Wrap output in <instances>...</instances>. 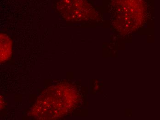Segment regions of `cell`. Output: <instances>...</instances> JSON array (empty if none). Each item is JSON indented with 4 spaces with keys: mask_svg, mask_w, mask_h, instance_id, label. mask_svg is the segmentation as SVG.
<instances>
[{
    "mask_svg": "<svg viewBox=\"0 0 160 120\" xmlns=\"http://www.w3.org/2000/svg\"><path fill=\"white\" fill-rule=\"evenodd\" d=\"M57 8L68 20L88 19L95 13L94 9L85 0H60Z\"/></svg>",
    "mask_w": 160,
    "mask_h": 120,
    "instance_id": "2",
    "label": "cell"
},
{
    "mask_svg": "<svg viewBox=\"0 0 160 120\" xmlns=\"http://www.w3.org/2000/svg\"><path fill=\"white\" fill-rule=\"evenodd\" d=\"M71 91L65 84L49 88L38 99L33 115L41 119H53L65 115L72 105Z\"/></svg>",
    "mask_w": 160,
    "mask_h": 120,
    "instance_id": "1",
    "label": "cell"
},
{
    "mask_svg": "<svg viewBox=\"0 0 160 120\" xmlns=\"http://www.w3.org/2000/svg\"><path fill=\"white\" fill-rule=\"evenodd\" d=\"M1 62L7 61L11 56L12 41L6 34H1Z\"/></svg>",
    "mask_w": 160,
    "mask_h": 120,
    "instance_id": "3",
    "label": "cell"
}]
</instances>
